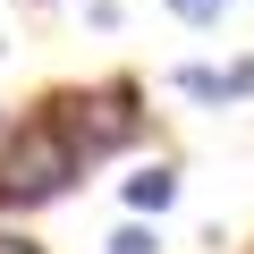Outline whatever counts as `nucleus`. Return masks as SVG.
Returning <instances> with one entry per match:
<instances>
[{
  "label": "nucleus",
  "mask_w": 254,
  "mask_h": 254,
  "mask_svg": "<svg viewBox=\"0 0 254 254\" xmlns=\"http://www.w3.org/2000/svg\"><path fill=\"white\" fill-rule=\"evenodd\" d=\"M170 195H178V178H170V170H144V178H127V203H136V212H161Z\"/></svg>",
  "instance_id": "obj_3"
},
{
  "label": "nucleus",
  "mask_w": 254,
  "mask_h": 254,
  "mask_svg": "<svg viewBox=\"0 0 254 254\" xmlns=\"http://www.w3.org/2000/svg\"><path fill=\"white\" fill-rule=\"evenodd\" d=\"M0 254H43V246H26V237H0Z\"/></svg>",
  "instance_id": "obj_6"
},
{
  "label": "nucleus",
  "mask_w": 254,
  "mask_h": 254,
  "mask_svg": "<svg viewBox=\"0 0 254 254\" xmlns=\"http://www.w3.org/2000/svg\"><path fill=\"white\" fill-rule=\"evenodd\" d=\"M110 254H161V246H153V229H119V237H110Z\"/></svg>",
  "instance_id": "obj_4"
},
{
  "label": "nucleus",
  "mask_w": 254,
  "mask_h": 254,
  "mask_svg": "<svg viewBox=\"0 0 254 254\" xmlns=\"http://www.w3.org/2000/svg\"><path fill=\"white\" fill-rule=\"evenodd\" d=\"M76 178V144L60 119H34L9 136V153H0V203H34V195H60Z\"/></svg>",
  "instance_id": "obj_1"
},
{
  "label": "nucleus",
  "mask_w": 254,
  "mask_h": 254,
  "mask_svg": "<svg viewBox=\"0 0 254 254\" xmlns=\"http://www.w3.org/2000/svg\"><path fill=\"white\" fill-rule=\"evenodd\" d=\"M170 9H178V17H195V26H212V17L229 9V0H170Z\"/></svg>",
  "instance_id": "obj_5"
},
{
  "label": "nucleus",
  "mask_w": 254,
  "mask_h": 254,
  "mask_svg": "<svg viewBox=\"0 0 254 254\" xmlns=\"http://www.w3.org/2000/svg\"><path fill=\"white\" fill-rule=\"evenodd\" d=\"M68 119V144L76 153H110V144H127V136H136V93H127V85H110V93H93V102H60Z\"/></svg>",
  "instance_id": "obj_2"
}]
</instances>
